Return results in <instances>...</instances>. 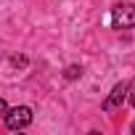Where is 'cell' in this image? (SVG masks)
Wrapping results in <instances>:
<instances>
[{
  "instance_id": "cell-1",
  "label": "cell",
  "mask_w": 135,
  "mask_h": 135,
  "mask_svg": "<svg viewBox=\"0 0 135 135\" xmlns=\"http://www.w3.org/2000/svg\"><path fill=\"white\" fill-rule=\"evenodd\" d=\"M111 24L117 29H132L135 27V6L132 3H119L111 8Z\"/></svg>"
},
{
  "instance_id": "cell-2",
  "label": "cell",
  "mask_w": 135,
  "mask_h": 135,
  "mask_svg": "<svg viewBox=\"0 0 135 135\" xmlns=\"http://www.w3.org/2000/svg\"><path fill=\"white\" fill-rule=\"evenodd\" d=\"M3 119H6V127H8V130H24V127L32 124V109H29V106L8 109Z\"/></svg>"
},
{
  "instance_id": "cell-3",
  "label": "cell",
  "mask_w": 135,
  "mask_h": 135,
  "mask_svg": "<svg viewBox=\"0 0 135 135\" xmlns=\"http://www.w3.org/2000/svg\"><path fill=\"white\" fill-rule=\"evenodd\" d=\"M127 93H130V85H127V82L114 85V90H111V93L106 95V101H103V111H114V109H119L122 101L127 98Z\"/></svg>"
},
{
  "instance_id": "cell-4",
  "label": "cell",
  "mask_w": 135,
  "mask_h": 135,
  "mask_svg": "<svg viewBox=\"0 0 135 135\" xmlns=\"http://www.w3.org/2000/svg\"><path fill=\"white\" fill-rule=\"evenodd\" d=\"M64 77H66V80H77V77H82V66H77V64L66 66V69H64Z\"/></svg>"
},
{
  "instance_id": "cell-5",
  "label": "cell",
  "mask_w": 135,
  "mask_h": 135,
  "mask_svg": "<svg viewBox=\"0 0 135 135\" xmlns=\"http://www.w3.org/2000/svg\"><path fill=\"white\" fill-rule=\"evenodd\" d=\"M11 64H13V66H19V69H24V66H27V58H24V56H13V58H11Z\"/></svg>"
},
{
  "instance_id": "cell-6",
  "label": "cell",
  "mask_w": 135,
  "mask_h": 135,
  "mask_svg": "<svg viewBox=\"0 0 135 135\" xmlns=\"http://www.w3.org/2000/svg\"><path fill=\"white\" fill-rule=\"evenodd\" d=\"M6 111H8V103H6L3 98H0V119H3V117H6Z\"/></svg>"
},
{
  "instance_id": "cell-7",
  "label": "cell",
  "mask_w": 135,
  "mask_h": 135,
  "mask_svg": "<svg viewBox=\"0 0 135 135\" xmlns=\"http://www.w3.org/2000/svg\"><path fill=\"white\" fill-rule=\"evenodd\" d=\"M130 95V103H132V109H135V88H132V93H127Z\"/></svg>"
},
{
  "instance_id": "cell-8",
  "label": "cell",
  "mask_w": 135,
  "mask_h": 135,
  "mask_svg": "<svg viewBox=\"0 0 135 135\" xmlns=\"http://www.w3.org/2000/svg\"><path fill=\"white\" fill-rule=\"evenodd\" d=\"M130 130H132V132H135V122H132V127H130Z\"/></svg>"
}]
</instances>
